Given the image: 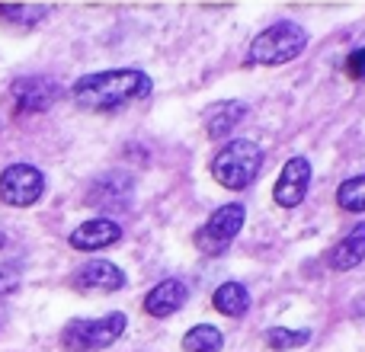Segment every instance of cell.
I'll use <instances>...</instances> for the list:
<instances>
[{
  "label": "cell",
  "mask_w": 365,
  "mask_h": 352,
  "mask_svg": "<svg viewBox=\"0 0 365 352\" xmlns=\"http://www.w3.org/2000/svg\"><path fill=\"white\" fill-rule=\"evenodd\" d=\"M263 167V147L247 138L227 141L212 164V176L225 189H247Z\"/></svg>",
  "instance_id": "cell-2"
},
{
  "label": "cell",
  "mask_w": 365,
  "mask_h": 352,
  "mask_svg": "<svg viewBox=\"0 0 365 352\" xmlns=\"http://www.w3.org/2000/svg\"><path fill=\"white\" fill-rule=\"evenodd\" d=\"M122 240V227L109 218H93V221H83L81 227H74V234L68 237V244L74 250H106V247L119 244Z\"/></svg>",
  "instance_id": "cell-10"
},
{
  "label": "cell",
  "mask_w": 365,
  "mask_h": 352,
  "mask_svg": "<svg viewBox=\"0 0 365 352\" xmlns=\"http://www.w3.org/2000/svg\"><path fill=\"white\" fill-rule=\"evenodd\" d=\"M45 192V176L32 164H13L0 173V202L13 208L36 205Z\"/></svg>",
  "instance_id": "cell-6"
},
{
  "label": "cell",
  "mask_w": 365,
  "mask_h": 352,
  "mask_svg": "<svg viewBox=\"0 0 365 352\" xmlns=\"http://www.w3.org/2000/svg\"><path fill=\"white\" fill-rule=\"evenodd\" d=\"M247 115V106L237 100H225V103H215V106L205 109V132L208 138H225V135H231L234 128H237V122Z\"/></svg>",
  "instance_id": "cell-13"
},
{
  "label": "cell",
  "mask_w": 365,
  "mask_h": 352,
  "mask_svg": "<svg viewBox=\"0 0 365 352\" xmlns=\"http://www.w3.org/2000/svg\"><path fill=\"white\" fill-rule=\"evenodd\" d=\"M311 340V330H285V327H272L266 330V346L285 352V349H298Z\"/></svg>",
  "instance_id": "cell-19"
},
{
  "label": "cell",
  "mask_w": 365,
  "mask_h": 352,
  "mask_svg": "<svg viewBox=\"0 0 365 352\" xmlns=\"http://www.w3.org/2000/svg\"><path fill=\"white\" fill-rule=\"evenodd\" d=\"M346 74L353 77V81H365V45L346 58Z\"/></svg>",
  "instance_id": "cell-21"
},
{
  "label": "cell",
  "mask_w": 365,
  "mask_h": 352,
  "mask_svg": "<svg viewBox=\"0 0 365 352\" xmlns=\"http://www.w3.org/2000/svg\"><path fill=\"white\" fill-rule=\"evenodd\" d=\"M308 182H311V164H308V160H304V157L285 160L276 189H272V199H276L282 208L302 205L304 195H308Z\"/></svg>",
  "instance_id": "cell-7"
},
{
  "label": "cell",
  "mask_w": 365,
  "mask_h": 352,
  "mask_svg": "<svg viewBox=\"0 0 365 352\" xmlns=\"http://www.w3.org/2000/svg\"><path fill=\"white\" fill-rule=\"evenodd\" d=\"M215 311H221L225 317H244L250 311V291L240 282H225L218 285V291L212 295Z\"/></svg>",
  "instance_id": "cell-15"
},
{
  "label": "cell",
  "mask_w": 365,
  "mask_h": 352,
  "mask_svg": "<svg viewBox=\"0 0 365 352\" xmlns=\"http://www.w3.org/2000/svg\"><path fill=\"white\" fill-rule=\"evenodd\" d=\"M182 349L186 352H221L225 349V333L212 323H199L182 336Z\"/></svg>",
  "instance_id": "cell-16"
},
{
  "label": "cell",
  "mask_w": 365,
  "mask_h": 352,
  "mask_svg": "<svg viewBox=\"0 0 365 352\" xmlns=\"http://www.w3.org/2000/svg\"><path fill=\"white\" fill-rule=\"evenodd\" d=\"M0 16L19 26H36L38 19L48 16V6L42 4H0Z\"/></svg>",
  "instance_id": "cell-18"
},
{
  "label": "cell",
  "mask_w": 365,
  "mask_h": 352,
  "mask_svg": "<svg viewBox=\"0 0 365 352\" xmlns=\"http://www.w3.org/2000/svg\"><path fill=\"white\" fill-rule=\"evenodd\" d=\"M336 205L343 212H365V176H353V180L340 182L336 189Z\"/></svg>",
  "instance_id": "cell-17"
},
{
  "label": "cell",
  "mask_w": 365,
  "mask_h": 352,
  "mask_svg": "<svg viewBox=\"0 0 365 352\" xmlns=\"http://www.w3.org/2000/svg\"><path fill=\"white\" fill-rule=\"evenodd\" d=\"M365 259V224H356L346 237L336 244V250L330 253V266L336 272H346V269H356Z\"/></svg>",
  "instance_id": "cell-14"
},
{
  "label": "cell",
  "mask_w": 365,
  "mask_h": 352,
  "mask_svg": "<svg viewBox=\"0 0 365 352\" xmlns=\"http://www.w3.org/2000/svg\"><path fill=\"white\" fill-rule=\"evenodd\" d=\"M244 221H247V208L240 205V202L221 205L218 212L208 214V221L195 231V247H199L202 253H208V257H218V253H225L227 247L234 244V237L240 234Z\"/></svg>",
  "instance_id": "cell-5"
},
{
  "label": "cell",
  "mask_w": 365,
  "mask_h": 352,
  "mask_svg": "<svg viewBox=\"0 0 365 352\" xmlns=\"http://www.w3.org/2000/svg\"><path fill=\"white\" fill-rule=\"evenodd\" d=\"M23 282V269L19 263H0V295H13Z\"/></svg>",
  "instance_id": "cell-20"
},
{
  "label": "cell",
  "mask_w": 365,
  "mask_h": 352,
  "mask_svg": "<svg viewBox=\"0 0 365 352\" xmlns=\"http://www.w3.org/2000/svg\"><path fill=\"white\" fill-rule=\"evenodd\" d=\"M10 93L16 109H23V113H45L61 96V87L48 77H23V81L13 83Z\"/></svg>",
  "instance_id": "cell-8"
},
{
  "label": "cell",
  "mask_w": 365,
  "mask_h": 352,
  "mask_svg": "<svg viewBox=\"0 0 365 352\" xmlns=\"http://www.w3.org/2000/svg\"><path fill=\"white\" fill-rule=\"evenodd\" d=\"M87 199L93 202V205H100L103 212H119V208H125L128 199H132V176L128 173L100 176V180L93 182V189H90Z\"/></svg>",
  "instance_id": "cell-11"
},
{
  "label": "cell",
  "mask_w": 365,
  "mask_h": 352,
  "mask_svg": "<svg viewBox=\"0 0 365 352\" xmlns=\"http://www.w3.org/2000/svg\"><path fill=\"white\" fill-rule=\"evenodd\" d=\"M125 314L122 311H113L106 317H93V321H77L64 323L61 330V346L68 352H100L106 346H113L122 333H125Z\"/></svg>",
  "instance_id": "cell-3"
},
{
  "label": "cell",
  "mask_w": 365,
  "mask_h": 352,
  "mask_svg": "<svg viewBox=\"0 0 365 352\" xmlns=\"http://www.w3.org/2000/svg\"><path fill=\"white\" fill-rule=\"evenodd\" d=\"M308 45V32L295 23H276L269 29H263L257 38L250 42L247 61L250 64H285L295 61Z\"/></svg>",
  "instance_id": "cell-4"
},
{
  "label": "cell",
  "mask_w": 365,
  "mask_h": 352,
  "mask_svg": "<svg viewBox=\"0 0 365 352\" xmlns=\"http://www.w3.org/2000/svg\"><path fill=\"white\" fill-rule=\"evenodd\" d=\"M186 298H189V289L180 282V279H164V282H158L151 291H148L145 311L151 317H170L186 304Z\"/></svg>",
  "instance_id": "cell-12"
},
{
  "label": "cell",
  "mask_w": 365,
  "mask_h": 352,
  "mask_svg": "<svg viewBox=\"0 0 365 352\" xmlns=\"http://www.w3.org/2000/svg\"><path fill=\"white\" fill-rule=\"evenodd\" d=\"M74 285L81 291H119L125 289V272L109 259H90L74 272Z\"/></svg>",
  "instance_id": "cell-9"
},
{
  "label": "cell",
  "mask_w": 365,
  "mask_h": 352,
  "mask_svg": "<svg viewBox=\"0 0 365 352\" xmlns=\"http://www.w3.org/2000/svg\"><path fill=\"white\" fill-rule=\"evenodd\" d=\"M4 247H6V234L0 231V250H4Z\"/></svg>",
  "instance_id": "cell-22"
},
{
  "label": "cell",
  "mask_w": 365,
  "mask_h": 352,
  "mask_svg": "<svg viewBox=\"0 0 365 352\" xmlns=\"http://www.w3.org/2000/svg\"><path fill=\"white\" fill-rule=\"evenodd\" d=\"M77 106L93 109V113H113L128 103H138L151 96V77L145 71L119 68V71H100V74H87L71 87Z\"/></svg>",
  "instance_id": "cell-1"
}]
</instances>
